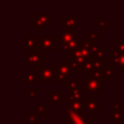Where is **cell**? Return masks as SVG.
I'll return each instance as SVG.
<instances>
[{
	"mask_svg": "<svg viewBox=\"0 0 124 124\" xmlns=\"http://www.w3.org/2000/svg\"><path fill=\"white\" fill-rule=\"evenodd\" d=\"M122 54H123V53L115 52V51L110 52V53L108 54V60H109V62H112V64L117 65V64L119 63V61H120V58H121Z\"/></svg>",
	"mask_w": 124,
	"mask_h": 124,
	"instance_id": "25",
	"label": "cell"
},
{
	"mask_svg": "<svg viewBox=\"0 0 124 124\" xmlns=\"http://www.w3.org/2000/svg\"><path fill=\"white\" fill-rule=\"evenodd\" d=\"M83 93L84 91L82 90V88H78V89L70 90V94L68 97L70 100H73V101H82Z\"/></svg>",
	"mask_w": 124,
	"mask_h": 124,
	"instance_id": "18",
	"label": "cell"
},
{
	"mask_svg": "<svg viewBox=\"0 0 124 124\" xmlns=\"http://www.w3.org/2000/svg\"><path fill=\"white\" fill-rule=\"evenodd\" d=\"M89 61L91 62L93 72H96V71H102V69L106 66V65H105V58L100 59V58H97V57L91 55V57L89 58ZM93 72H92V73H93Z\"/></svg>",
	"mask_w": 124,
	"mask_h": 124,
	"instance_id": "15",
	"label": "cell"
},
{
	"mask_svg": "<svg viewBox=\"0 0 124 124\" xmlns=\"http://www.w3.org/2000/svg\"><path fill=\"white\" fill-rule=\"evenodd\" d=\"M34 113L37 114V115H41V114L46 115V114H47L46 107L43 104L42 101H40V102L38 103V105H36V106L34 107Z\"/></svg>",
	"mask_w": 124,
	"mask_h": 124,
	"instance_id": "22",
	"label": "cell"
},
{
	"mask_svg": "<svg viewBox=\"0 0 124 124\" xmlns=\"http://www.w3.org/2000/svg\"><path fill=\"white\" fill-rule=\"evenodd\" d=\"M122 107H123V102L122 101L115 102V103H113V108H112V110L122 112Z\"/></svg>",
	"mask_w": 124,
	"mask_h": 124,
	"instance_id": "30",
	"label": "cell"
},
{
	"mask_svg": "<svg viewBox=\"0 0 124 124\" xmlns=\"http://www.w3.org/2000/svg\"><path fill=\"white\" fill-rule=\"evenodd\" d=\"M59 40L61 42V45L78 41V32L73 28H65V30L59 35Z\"/></svg>",
	"mask_w": 124,
	"mask_h": 124,
	"instance_id": "6",
	"label": "cell"
},
{
	"mask_svg": "<svg viewBox=\"0 0 124 124\" xmlns=\"http://www.w3.org/2000/svg\"><path fill=\"white\" fill-rule=\"evenodd\" d=\"M59 39V35H39L38 40L40 42V48L43 49V53H50L52 49L56 48V42Z\"/></svg>",
	"mask_w": 124,
	"mask_h": 124,
	"instance_id": "2",
	"label": "cell"
},
{
	"mask_svg": "<svg viewBox=\"0 0 124 124\" xmlns=\"http://www.w3.org/2000/svg\"><path fill=\"white\" fill-rule=\"evenodd\" d=\"M60 25L65 28H75L78 25V18L75 16L73 13H71L67 17L60 18Z\"/></svg>",
	"mask_w": 124,
	"mask_h": 124,
	"instance_id": "12",
	"label": "cell"
},
{
	"mask_svg": "<svg viewBox=\"0 0 124 124\" xmlns=\"http://www.w3.org/2000/svg\"><path fill=\"white\" fill-rule=\"evenodd\" d=\"M29 122H30V124H38V122H39V116L37 115V114H32V115H30L29 116Z\"/></svg>",
	"mask_w": 124,
	"mask_h": 124,
	"instance_id": "32",
	"label": "cell"
},
{
	"mask_svg": "<svg viewBox=\"0 0 124 124\" xmlns=\"http://www.w3.org/2000/svg\"><path fill=\"white\" fill-rule=\"evenodd\" d=\"M78 41H74V42H71V43L61 45L60 52L65 53V52H73V51L77 50L78 49Z\"/></svg>",
	"mask_w": 124,
	"mask_h": 124,
	"instance_id": "17",
	"label": "cell"
},
{
	"mask_svg": "<svg viewBox=\"0 0 124 124\" xmlns=\"http://www.w3.org/2000/svg\"><path fill=\"white\" fill-rule=\"evenodd\" d=\"M38 93H39V88L38 87H35V88H32L29 90V101L30 102H33V100L38 96Z\"/></svg>",
	"mask_w": 124,
	"mask_h": 124,
	"instance_id": "28",
	"label": "cell"
},
{
	"mask_svg": "<svg viewBox=\"0 0 124 124\" xmlns=\"http://www.w3.org/2000/svg\"><path fill=\"white\" fill-rule=\"evenodd\" d=\"M46 99L53 107L60 106L62 103V96L60 92H48L46 95Z\"/></svg>",
	"mask_w": 124,
	"mask_h": 124,
	"instance_id": "14",
	"label": "cell"
},
{
	"mask_svg": "<svg viewBox=\"0 0 124 124\" xmlns=\"http://www.w3.org/2000/svg\"><path fill=\"white\" fill-rule=\"evenodd\" d=\"M105 53H106V49L102 47V48H101V49H99L98 51H96V52L92 53V55H93V56H95V57H97V58L103 59V58H105Z\"/></svg>",
	"mask_w": 124,
	"mask_h": 124,
	"instance_id": "29",
	"label": "cell"
},
{
	"mask_svg": "<svg viewBox=\"0 0 124 124\" xmlns=\"http://www.w3.org/2000/svg\"><path fill=\"white\" fill-rule=\"evenodd\" d=\"M117 69H118L119 71H124V53L122 54L119 63L117 64Z\"/></svg>",
	"mask_w": 124,
	"mask_h": 124,
	"instance_id": "33",
	"label": "cell"
},
{
	"mask_svg": "<svg viewBox=\"0 0 124 124\" xmlns=\"http://www.w3.org/2000/svg\"><path fill=\"white\" fill-rule=\"evenodd\" d=\"M34 19H37L39 20L42 25L45 27V26H47V27H50L52 25V19H51V14H46V13H42V14H39V13H36L34 14Z\"/></svg>",
	"mask_w": 124,
	"mask_h": 124,
	"instance_id": "13",
	"label": "cell"
},
{
	"mask_svg": "<svg viewBox=\"0 0 124 124\" xmlns=\"http://www.w3.org/2000/svg\"><path fill=\"white\" fill-rule=\"evenodd\" d=\"M55 68L56 72L58 74L66 75V76H73L75 74L74 68L71 66L70 62H63V61H57L55 63Z\"/></svg>",
	"mask_w": 124,
	"mask_h": 124,
	"instance_id": "10",
	"label": "cell"
},
{
	"mask_svg": "<svg viewBox=\"0 0 124 124\" xmlns=\"http://www.w3.org/2000/svg\"><path fill=\"white\" fill-rule=\"evenodd\" d=\"M70 64L71 66L74 68V70H78V71H82L84 68L85 63L87 62V58L78 50H75L73 52H70Z\"/></svg>",
	"mask_w": 124,
	"mask_h": 124,
	"instance_id": "3",
	"label": "cell"
},
{
	"mask_svg": "<svg viewBox=\"0 0 124 124\" xmlns=\"http://www.w3.org/2000/svg\"><path fill=\"white\" fill-rule=\"evenodd\" d=\"M25 47L29 49L31 53H38L40 48V42L38 39H35L33 35L25 36Z\"/></svg>",
	"mask_w": 124,
	"mask_h": 124,
	"instance_id": "11",
	"label": "cell"
},
{
	"mask_svg": "<svg viewBox=\"0 0 124 124\" xmlns=\"http://www.w3.org/2000/svg\"><path fill=\"white\" fill-rule=\"evenodd\" d=\"M102 75L105 79H113V78H114L113 66H105L102 69Z\"/></svg>",
	"mask_w": 124,
	"mask_h": 124,
	"instance_id": "19",
	"label": "cell"
},
{
	"mask_svg": "<svg viewBox=\"0 0 124 124\" xmlns=\"http://www.w3.org/2000/svg\"><path fill=\"white\" fill-rule=\"evenodd\" d=\"M82 90L84 92H93V93H99L102 89L101 82L96 79L92 76H88L86 78L82 79Z\"/></svg>",
	"mask_w": 124,
	"mask_h": 124,
	"instance_id": "5",
	"label": "cell"
},
{
	"mask_svg": "<svg viewBox=\"0 0 124 124\" xmlns=\"http://www.w3.org/2000/svg\"><path fill=\"white\" fill-rule=\"evenodd\" d=\"M95 22H96V23H95L96 26H98L101 31H104V30L109 25V23H108L104 17H96Z\"/></svg>",
	"mask_w": 124,
	"mask_h": 124,
	"instance_id": "24",
	"label": "cell"
},
{
	"mask_svg": "<svg viewBox=\"0 0 124 124\" xmlns=\"http://www.w3.org/2000/svg\"><path fill=\"white\" fill-rule=\"evenodd\" d=\"M113 51L124 53V40L123 39H119L117 43L113 45Z\"/></svg>",
	"mask_w": 124,
	"mask_h": 124,
	"instance_id": "26",
	"label": "cell"
},
{
	"mask_svg": "<svg viewBox=\"0 0 124 124\" xmlns=\"http://www.w3.org/2000/svg\"><path fill=\"white\" fill-rule=\"evenodd\" d=\"M122 102H124V92L122 93Z\"/></svg>",
	"mask_w": 124,
	"mask_h": 124,
	"instance_id": "34",
	"label": "cell"
},
{
	"mask_svg": "<svg viewBox=\"0 0 124 124\" xmlns=\"http://www.w3.org/2000/svg\"><path fill=\"white\" fill-rule=\"evenodd\" d=\"M84 108L87 114L94 115L96 114L97 110L101 109V102L97 101L95 97H87L86 101L84 102Z\"/></svg>",
	"mask_w": 124,
	"mask_h": 124,
	"instance_id": "8",
	"label": "cell"
},
{
	"mask_svg": "<svg viewBox=\"0 0 124 124\" xmlns=\"http://www.w3.org/2000/svg\"><path fill=\"white\" fill-rule=\"evenodd\" d=\"M40 78L45 84H50L56 77V68L55 66H39Z\"/></svg>",
	"mask_w": 124,
	"mask_h": 124,
	"instance_id": "4",
	"label": "cell"
},
{
	"mask_svg": "<svg viewBox=\"0 0 124 124\" xmlns=\"http://www.w3.org/2000/svg\"><path fill=\"white\" fill-rule=\"evenodd\" d=\"M25 82L27 84H38L39 80L41 79L40 78V74H39V70L38 71H33V72H30L26 75L25 77Z\"/></svg>",
	"mask_w": 124,
	"mask_h": 124,
	"instance_id": "16",
	"label": "cell"
},
{
	"mask_svg": "<svg viewBox=\"0 0 124 124\" xmlns=\"http://www.w3.org/2000/svg\"><path fill=\"white\" fill-rule=\"evenodd\" d=\"M108 115H109V118L112 119V121H113L115 124H120V123H122V121H123L122 112L114 111V110L110 109V110L108 111Z\"/></svg>",
	"mask_w": 124,
	"mask_h": 124,
	"instance_id": "20",
	"label": "cell"
},
{
	"mask_svg": "<svg viewBox=\"0 0 124 124\" xmlns=\"http://www.w3.org/2000/svg\"><path fill=\"white\" fill-rule=\"evenodd\" d=\"M62 101L65 103L66 107H69L71 109H73L74 111L79 114H82L83 110H85L83 101H73V100H70L69 97H62Z\"/></svg>",
	"mask_w": 124,
	"mask_h": 124,
	"instance_id": "9",
	"label": "cell"
},
{
	"mask_svg": "<svg viewBox=\"0 0 124 124\" xmlns=\"http://www.w3.org/2000/svg\"><path fill=\"white\" fill-rule=\"evenodd\" d=\"M100 39H101V30H97V31L88 30V31H86V40L96 42L97 40H100Z\"/></svg>",
	"mask_w": 124,
	"mask_h": 124,
	"instance_id": "21",
	"label": "cell"
},
{
	"mask_svg": "<svg viewBox=\"0 0 124 124\" xmlns=\"http://www.w3.org/2000/svg\"><path fill=\"white\" fill-rule=\"evenodd\" d=\"M70 77L69 76H66V75H62V74H56V77H55V82L57 84H64L66 85L69 81H70Z\"/></svg>",
	"mask_w": 124,
	"mask_h": 124,
	"instance_id": "23",
	"label": "cell"
},
{
	"mask_svg": "<svg viewBox=\"0 0 124 124\" xmlns=\"http://www.w3.org/2000/svg\"><path fill=\"white\" fill-rule=\"evenodd\" d=\"M34 29L36 31H42L44 29V26L42 25V23L37 20V19H34Z\"/></svg>",
	"mask_w": 124,
	"mask_h": 124,
	"instance_id": "31",
	"label": "cell"
},
{
	"mask_svg": "<svg viewBox=\"0 0 124 124\" xmlns=\"http://www.w3.org/2000/svg\"><path fill=\"white\" fill-rule=\"evenodd\" d=\"M43 61H44L43 52L31 53L28 51L25 53V66H28V67L34 66V65L43 66Z\"/></svg>",
	"mask_w": 124,
	"mask_h": 124,
	"instance_id": "7",
	"label": "cell"
},
{
	"mask_svg": "<svg viewBox=\"0 0 124 124\" xmlns=\"http://www.w3.org/2000/svg\"><path fill=\"white\" fill-rule=\"evenodd\" d=\"M65 122L67 124H91L92 120L86 114H79L65 106Z\"/></svg>",
	"mask_w": 124,
	"mask_h": 124,
	"instance_id": "1",
	"label": "cell"
},
{
	"mask_svg": "<svg viewBox=\"0 0 124 124\" xmlns=\"http://www.w3.org/2000/svg\"><path fill=\"white\" fill-rule=\"evenodd\" d=\"M65 88H68L69 90H74V89L79 88V87H78V78H75V79L70 80V81L65 85Z\"/></svg>",
	"mask_w": 124,
	"mask_h": 124,
	"instance_id": "27",
	"label": "cell"
}]
</instances>
